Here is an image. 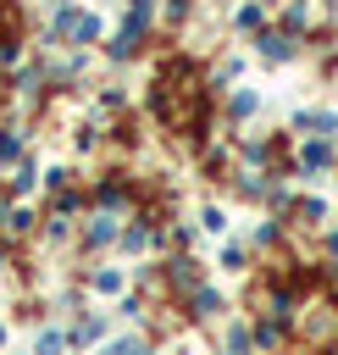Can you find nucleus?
<instances>
[{"label":"nucleus","instance_id":"nucleus-1","mask_svg":"<svg viewBox=\"0 0 338 355\" xmlns=\"http://www.w3.org/2000/svg\"><path fill=\"white\" fill-rule=\"evenodd\" d=\"M260 50H266L272 61H283V55H288V33H260Z\"/></svg>","mask_w":338,"mask_h":355},{"label":"nucleus","instance_id":"nucleus-2","mask_svg":"<svg viewBox=\"0 0 338 355\" xmlns=\"http://www.w3.org/2000/svg\"><path fill=\"white\" fill-rule=\"evenodd\" d=\"M332 161V144H305V166H327Z\"/></svg>","mask_w":338,"mask_h":355},{"label":"nucleus","instance_id":"nucleus-3","mask_svg":"<svg viewBox=\"0 0 338 355\" xmlns=\"http://www.w3.org/2000/svg\"><path fill=\"white\" fill-rule=\"evenodd\" d=\"M39 355H61V333H44L39 338Z\"/></svg>","mask_w":338,"mask_h":355}]
</instances>
